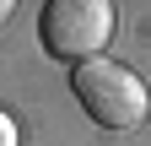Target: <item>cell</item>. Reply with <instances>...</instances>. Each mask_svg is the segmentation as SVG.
I'll list each match as a JSON object with an SVG mask.
<instances>
[{
  "instance_id": "cell-1",
  "label": "cell",
  "mask_w": 151,
  "mask_h": 146,
  "mask_svg": "<svg viewBox=\"0 0 151 146\" xmlns=\"http://www.w3.org/2000/svg\"><path fill=\"white\" fill-rule=\"evenodd\" d=\"M70 92H76V103L86 108V119L103 124V130H113V135L140 130L146 114H151V92H146V81H140L129 65L108 60V54L70 70Z\"/></svg>"
},
{
  "instance_id": "cell-2",
  "label": "cell",
  "mask_w": 151,
  "mask_h": 146,
  "mask_svg": "<svg viewBox=\"0 0 151 146\" xmlns=\"http://www.w3.org/2000/svg\"><path fill=\"white\" fill-rule=\"evenodd\" d=\"M113 0H49L38 11V38L54 60L86 65L103 60V49L113 43Z\"/></svg>"
},
{
  "instance_id": "cell-3",
  "label": "cell",
  "mask_w": 151,
  "mask_h": 146,
  "mask_svg": "<svg viewBox=\"0 0 151 146\" xmlns=\"http://www.w3.org/2000/svg\"><path fill=\"white\" fill-rule=\"evenodd\" d=\"M16 141H22V135H16V119L0 114V146H16Z\"/></svg>"
},
{
  "instance_id": "cell-4",
  "label": "cell",
  "mask_w": 151,
  "mask_h": 146,
  "mask_svg": "<svg viewBox=\"0 0 151 146\" xmlns=\"http://www.w3.org/2000/svg\"><path fill=\"white\" fill-rule=\"evenodd\" d=\"M11 11H16V0H0V27L11 22Z\"/></svg>"
}]
</instances>
